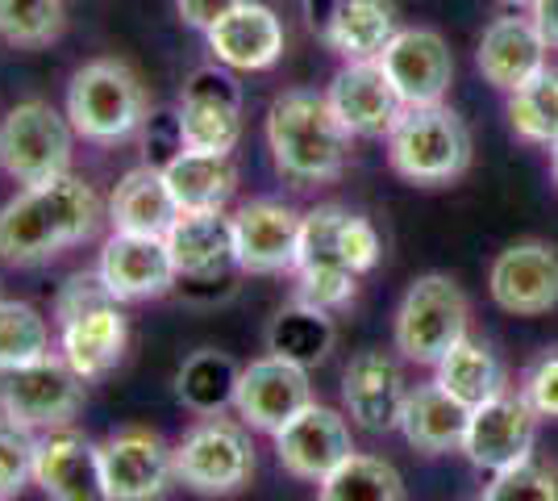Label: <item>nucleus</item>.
<instances>
[{"instance_id": "obj_1", "label": "nucleus", "mask_w": 558, "mask_h": 501, "mask_svg": "<svg viewBox=\"0 0 558 501\" xmlns=\"http://www.w3.org/2000/svg\"><path fill=\"white\" fill-rule=\"evenodd\" d=\"M109 214L100 192L84 176H59L50 184L22 189L0 205V260L13 267H38L80 247L96 235L100 217Z\"/></svg>"}, {"instance_id": "obj_2", "label": "nucleus", "mask_w": 558, "mask_h": 501, "mask_svg": "<svg viewBox=\"0 0 558 501\" xmlns=\"http://www.w3.org/2000/svg\"><path fill=\"white\" fill-rule=\"evenodd\" d=\"M267 151L276 171L296 189L333 184L350 159V134L333 118L326 96L288 88L267 109Z\"/></svg>"}, {"instance_id": "obj_3", "label": "nucleus", "mask_w": 558, "mask_h": 501, "mask_svg": "<svg viewBox=\"0 0 558 501\" xmlns=\"http://www.w3.org/2000/svg\"><path fill=\"white\" fill-rule=\"evenodd\" d=\"M54 318H59V356L84 381H100L121 363L130 343V318L121 301L109 297L96 272L71 276L54 301Z\"/></svg>"}, {"instance_id": "obj_4", "label": "nucleus", "mask_w": 558, "mask_h": 501, "mask_svg": "<svg viewBox=\"0 0 558 501\" xmlns=\"http://www.w3.org/2000/svg\"><path fill=\"white\" fill-rule=\"evenodd\" d=\"M150 114V100L138 72L121 59H93L68 84L71 130L96 146H117L134 139Z\"/></svg>"}, {"instance_id": "obj_5", "label": "nucleus", "mask_w": 558, "mask_h": 501, "mask_svg": "<svg viewBox=\"0 0 558 501\" xmlns=\"http://www.w3.org/2000/svg\"><path fill=\"white\" fill-rule=\"evenodd\" d=\"M388 164L421 189L450 184L471 167V130L450 105L404 109L388 134Z\"/></svg>"}, {"instance_id": "obj_6", "label": "nucleus", "mask_w": 558, "mask_h": 501, "mask_svg": "<svg viewBox=\"0 0 558 501\" xmlns=\"http://www.w3.org/2000/svg\"><path fill=\"white\" fill-rule=\"evenodd\" d=\"M466 326H471V306L459 281L446 272H425L404 288L396 306V351L409 363L438 368V359L466 338Z\"/></svg>"}, {"instance_id": "obj_7", "label": "nucleus", "mask_w": 558, "mask_h": 501, "mask_svg": "<svg viewBox=\"0 0 558 501\" xmlns=\"http://www.w3.org/2000/svg\"><path fill=\"white\" fill-rule=\"evenodd\" d=\"M175 477L196 498H233L255 477V443L242 418L209 414L175 443Z\"/></svg>"}, {"instance_id": "obj_8", "label": "nucleus", "mask_w": 558, "mask_h": 501, "mask_svg": "<svg viewBox=\"0 0 558 501\" xmlns=\"http://www.w3.org/2000/svg\"><path fill=\"white\" fill-rule=\"evenodd\" d=\"M75 130L68 114H59L50 100H22L0 121V167L22 189L50 184L71 171Z\"/></svg>"}, {"instance_id": "obj_9", "label": "nucleus", "mask_w": 558, "mask_h": 501, "mask_svg": "<svg viewBox=\"0 0 558 501\" xmlns=\"http://www.w3.org/2000/svg\"><path fill=\"white\" fill-rule=\"evenodd\" d=\"M84 377L63 356H47L29 368L4 372L0 381V414L17 427L47 434L54 427H71L84 409Z\"/></svg>"}, {"instance_id": "obj_10", "label": "nucleus", "mask_w": 558, "mask_h": 501, "mask_svg": "<svg viewBox=\"0 0 558 501\" xmlns=\"http://www.w3.org/2000/svg\"><path fill=\"white\" fill-rule=\"evenodd\" d=\"M96 448L109 501H167L180 485L175 448L150 427H121Z\"/></svg>"}, {"instance_id": "obj_11", "label": "nucleus", "mask_w": 558, "mask_h": 501, "mask_svg": "<svg viewBox=\"0 0 558 501\" xmlns=\"http://www.w3.org/2000/svg\"><path fill=\"white\" fill-rule=\"evenodd\" d=\"M175 134L184 151L233 155L242 139V88L226 63L196 68L187 75L175 109Z\"/></svg>"}, {"instance_id": "obj_12", "label": "nucleus", "mask_w": 558, "mask_h": 501, "mask_svg": "<svg viewBox=\"0 0 558 501\" xmlns=\"http://www.w3.org/2000/svg\"><path fill=\"white\" fill-rule=\"evenodd\" d=\"M342 214L347 205H317L304 214L301 251H296V297L326 313L347 310L359 293V272L342 255Z\"/></svg>"}, {"instance_id": "obj_13", "label": "nucleus", "mask_w": 558, "mask_h": 501, "mask_svg": "<svg viewBox=\"0 0 558 501\" xmlns=\"http://www.w3.org/2000/svg\"><path fill=\"white\" fill-rule=\"evenodd\" d=\"M537 409L521 397V389H500L484 406L471 409L466 434L459 452L480 468V473H505L512 464L530 460L537 443Z\"/></svg>"}, {"instance_id": "obj_14", "label": "nucleus", "mask_w": 558, "mask_h": 501, "mask_svg": "<svg viewBox=\"0 0 558 501\" xmlns=\"http://www.w3.org/2000/svg\"><path fill=\"white\" fill-rule=\"evenodd\" d=\"M304 406H313V381L308 368L296 359H283L276 351L251 359L238 384H233V414L251 430L276 434L288 418H296Z\"/></svg>"}, {"instance_id": "obj_15", "label": "nucleus", "mask_w": 558, "mask_h": 501, "mask_svg": "<svg viewBox=\"0 0 558 501\" xmlns=\"http://www.w3.org/2000/svg\"><path fill=\"white\" fill-rule=\"evenodd\" d=\"M359 452L354 448V434L342 409L333 406H304L296 418H288L276 430V460L288 477L308 480V485H322V480Z\"/></svg>"}, {"instance_id": "obj_16", "label": "nucleus", "mask_w": 558, "mask_h": 501, "mask_svg": "<svg viewBox=\"0 0 558 501\" xmlns=\"http://www.w3.org/2000/svg\"><path fill=\"white\" fill-rule=\"evenodd\" d=\"M379 68L392 80L404 109L442 105L450 84H454V55H450L442 34L425 29V25L396 29V38L379 55Z\"/></svg>"}, {"instance_id": "obj_17", "label": "nucleus", "mask_w": 558, "mask_h": 501, "mask_svg": "<svg viewBox=\"0 0 558 501\" xmlns=\"http://www.w3.org/2000/svg\"><path fill=\"white\" fill-rule=\"evenodd\" d=\"M492 301L517 318H542L558 306V251L542 239L509 242L488 272Z\"/></svg>"}, {"instance_id": "obj_18", "label": "nucleus", "mask_w": 558, "mask_h": 501, "mask_svg": "<svg viewBox=\"0 0 558 501\" xmlns=\"http://www.w3.org/2000/svg\"><path fill=\"white\" fill-rule=\"evenodd\" d=\"M301 226L304 214L292 205L258 196L246 201L233 214V251H238V272L251 276H279L296 267V251H301Z\"/></svg>"}, {"instance_id": "obj_19", "label": "nucleus", "mask_w": 558, "mask_h": 501, "mask_svg": "<svg viewBox=\"0 0 558 501\" xmlns=\"http://www.w3.org/2000/svg\"><path fill=\"white\" fill-rule=\"evenodd\" d=\"M96 276H100V285L109 288V297L121 301V306L167 297V293L175 288V281H180L175 260H171V251H167V239L121 235V230H113L109 242L100 247Z\"/></svg>"}, {"instance_id": "obj_20", "label": "nucleus", "mask_w": 558, "mask_h": 501, "mask_svg": "<svg viewBox=\"0 0 558 501\" xmlns=\"http://www.w3.org/2000/svg\"><path fill=\"white\" fill-rule=\"evenodd\" d=\"M326 100L350 139H388L400 114H404V100L396 96L392 80L384 75L379 59L347 63L329 80Z\"/></svg>"}, {"instance_id": "obj_21", "label": "nucleus", "mask_w": 558, "mask_h": 501, "mask_svg": "<svg viewBox=\"0 0 558 501\" xmlns=\"http://www.w3.org/2000/svg\"><path fill=\"white\" fill-rule=\"evenodd\" d=\"M34 485L47 501H109L100 480V448L75 427H54L38 434Z\"/></svg>"}, {"instance_id": "obj_22", "label": "nucleus", "mask_w": 558, "mask_h": 501, "mask_svg": "<svg viewBox=\"0 0 558 501\" xmlns=\"http://www.w3.org/2000/svg\"><path fill=\"white\" fill-rule=\"evenodd\" d=\"M404 397H409V384H404L400 363L388 351L367 347L350 359L347 372H342V406L359 430H372V434L400 430Z\"/></svg>"}, {"instance_id": "obj_23", "label": "nucleus", "mask_w": 558, "mask_h": 501, "mask_svg": "<svg viewBox=\"0 0 558 501\" xmlns=\"http://www.w3.org/2000/svg\"><path fill=\"white\" fill-rule=\"evenodd\" d=\"M205 43H209L213 59L226 63L230 72H267L283 59L288 34L271 4L242 0L221 22L205 29Z\"/></svg>"}, {"instance_id": "obj_24", "label": "nucleus", "mask_w": 558, "mask_h": 501, "mask_svg": "<svg viewBox=\"0 0 558 501\" xmlns=\"http://www.w3.org/2000/svg\"><path fill=\"white\" fill-rule=\"evenodd\" d=\"M546 50H550V43L542 38L534 17H496L480 38L475 68L492 88L512 93L546 68Z\"/></svg>"}, {"instance_id": "obj_25", "label": "nucleus", "mask_w": 558, "mask_h": 501, "mask_svg": "<svg viewBox=\"0 0 558 501\" xmlns=\"http://www.w3.org/2000/svg\"><path fill=\"white\" fill-rule=\"evenodd\" d=\"M163 239L171 260H175L180 281H217V276H226V272L238 267L233 217H226V210L180 214Z\"/></svg>"}, {"instance_id": "obj_26", "label": "nucleus", "mask_w": 558, "mask_h": 501, "mask_svg": "<svg viewBox=\"0 0 558 501\" xmlns=\"http://www.w3.org/2000/svg\"><path fill=\"white\" fill-rule=\"evenodd\" d=\"M322 38L347 63L379 59L396 38V4L392 0H333L322 17Z\"/></svg>"}, {"instance_id": "obj_27", "label": "nucleus", "mask_w": 558, "mask_h": 501, "mask_svg": "<svg viewBox=\"0 0 558 501\" xmlns=\"http://www.w3.org/2000/svg\"><path fill=\"white\" fill-rule=\"evenodd\" d=\"M466 418H471V409L459 397H450L438 381H425L417 389H409V397H404L400 434L421 455H446L463 448Z\"/></svg>"}, {"instance_id": "obj_28", "label": "nucleus", "mask_w": 558, "mask_h": 501, "mask_svg": "<svg viewBox=\"0 0 558 501\" xmlns=\"http://www.w3.org/2000/svg\"><path fill=\"white\" fill-rule=\"evenodd\" d=\"M109 222L121 235H150V239H163L171 230V222L180 217L171 192H167L163 167L142 164L130 167L121 180H117L113 196H109Z\"/></svg>"}, {"instance_id": "obj_29", "label": "nucleus", "mask_w": 558, "mask_h": 501, "mask_svg": "<svg viewBox=\"0 0 558 501\" xmlns=\"http://www.w3.org/2000/svg\"><path fill=\"white\" fill-rule=\"evenodd\" d=\"M163 180L180 214H205V210H226V201L238 189V167L230 155H205V151H184L167 159Z\"/></svg>"}, {"instance_id": "obj_30", "label": "nucleus", "mask_w": 558, "mask_h": 501, "mask_svg": "<svg viewBox=\"0 0 558 501\" xmlns=\"http://www.w3.org/2000/svg\"><path fill=\"white\" fill-rule=\"evenodd\" d=\"M434 381L442 384L450 397H459L466 409L484 406L500 389H509V384H505V363H500V356L492 351L488 343L471 338V334H466L459 347H450V351L438 359Z\"/></svg>"}, {"instance_id": "obj_31", "label": "nucleus", "mask_w": 558, "mask_h": 501, "mask_svg": "<svg viewBox=\"0 0 558 501\" xmlns=\"http://www.w3.org/2000/svg\"><path fill=\"white\" fill-rule=\"evenodd\" d=\"M333 313L317 310V306H308V301H292V306H283V310L271 318V326H267V351H276L283 359H296V363H317V359L329 356V347H333Z\"/></svg>"}, {"instance_id": "obj_32", "label": "nucleus", "mask_w": 558, "mask_h": 501, "mask_svg": "<svg viewBox=\"0 0 558 501\" xmlns=\"http://www.w3.org/2000/svg\"><path fill=\"white\" fill-rule=\"evenodd\" d=\"M317 501H409V493L392 460L354 452L317 485Z\"/></svg>"}, {"instance_id": "obj_33", "label": "nucleus", "mask_w": 558, "mask_h": 501, "mask_svg": "<svg viewBox=\"0 0 558 501\" xmlns=\"http://www.w3.org/2000/svg\"><path fill=\"white\" fill-rule=\"evenodd\" d=\"M509 121L517 139L534 146H555L558 143V72L542 68V72L512 88L509 93Z\"/></svg>"}, {"instance_id": "obj_34", "label": "nucleus", "mask_w": 558, "mask_h": 501, "mask_svg": "<svg viewBox=\"0 0 558 501\" xmlns=\"http://www.w3.org/2000/svg\"><path fill=\"white\" fill-rule=\"evenodd\" d=\"M238 363L221 351H196L180 368V397L192 414L209 418V414H221L226 406H233V384H238Z\"/></svg>"}, {"instance_id": "obj_35", "label": "nucleus", "mask_w": 558, "mask_h": 501, "mask_svg": "<svg viewBox=\"0 0 558 501\" xmlns=\"http://www.w3.org/2000/svg\"><path fill=\"white\" fill-rule=\"evenodd\" d=\"M50 356L47 318L25 301H0V372H17Z\"/></svg>"}, {"instance_id": "obj_36", "label": "nucleus", "mask_w": 558, "mask_h": 501, "mask_svg": "<svg viewBox=\"0 0 558 501\" xmlns=\"http://www.w3.org/2000/svg\"><path fill=\"white\" fill-rule=\"evenodd\" d=\"M63 25H68L63 0H0V38L9 47H50L59 43Z\"/></svg>"}, {"instance_id": "obj_37", "label": "nucleus", "mask_w": 558, "mask_h": 501, "mask_svg": "<svg viewBox=\"0 0 558 501\" xmlns=\"http://www.w3.org/2000/svg\"><path fill=\"white\" fill-rule=\"evenodd\" d=\"M484 501H558V468L530 455L505 473H492Z\"/></svg>"}, {"instance_id": "obj_38", "label": "nucleus", "mask_w": 558, "mask_h": 501, "mask_svg": "<svg viewBox=\"0 0 558 501\" xmlns=\"http://www.w3.org/2000/svg\"><path fill=\"white\" fill-rule=\"evenodd\" d=\"M34 452H38V434L0 414V501L25 493V485L34 480Z\"/></svg>"}, {"instance_id": "obj_39", "label": "nucleus", "mask_w": 558, "mask_h": 501, "mask_svg": "<svg viewBox=\"0 0 558 501\" xmlns=\"http://www.w3.org/2000/svg\"><path fill=\"white\" fill-rule=\"evenodd\" d=\"M521 397L537 409V418L558 422V347L555 351H542V356L525 368V377H521Z\"/></svg>"}, {"instance_id": "obj_40", "label": "nucleus", "mask_w": 558, "mask_h": 501, "mask_svg": "<svg viewBox=\"0 0 558 501\" xmlns=\"http://www.w3.org/2000/svg\"><path fill=\"white\" fill-rule=\"evenodd\" d=\"M338 242H342V255L347 263L359 272V276H367L379 255H384V242H379V230H375L372 222L363 214H342V230H338Z\"/></svg>"}, {"instance_id": "obj_41", "label": "nucleus", "mask_w": 558, "mask_h": 501, "mask_svg": "<svg viewBox=\"0 0 558 501\" xmlns=\"http://www.w3.org/2000/svg\"><path fill=\"white\" fill-rule=\"evenodd\" d=\"M242 0H175V9H180V22L187 25V29H209V25H217L230 9H238Z\"/></svg>"}, {"instance_id": "obj_42", "label": "nucleus", "mask_w": 558, "mask_h": 501, "mask_svg": "<svg viewBox=\"0 0 558 501\" xmlns=\"http://www.w3.org/2000/svg\"><path fill=\"white\" fill-rule=\"evenodd\" d=\"M534 25L542 29V38L550 43V50H558V0H537Z\"/></svg>"}, {"instance_id": "obj_43", "label": "nucleus", "mask_w": 558, "mask_h": 501, "mask_svg": "<svg viewBox=\"0 0 558 501\" xmlns=\"http://www.w3.org/2000/svg\"><path fill=\"white\" fill-rule=\"evenodd\" d=\"M500 4H509V9H534L537 0H500Z\"/></svg>"}, {"instance_id": "obj_44", "label": "nucleus", "mask_w": 558, "mask_h": 501, "mask_svg": "<svg viewBox=\"0 0 558 501\" xmlns=\"http://www.w3.org/2000/svg\"><path fill=\"white\" fill-rule=\"evenodd\" d=\"M550 171H555V184H558V143L550 146Z\"/></svg>"}, {"instance_id": "obj_45", "label": "nucleus", "mask_w": 558, "mask_h": 501, "mask_svg": "<svg viewBox=\"0 0 558 501\" xmlns=\"http://www.w3.org/2000/svg\"><path fill=\"white\" fill-rule=\"evenodd\" d=\"M475 501H484V498H475Z\"/></svg>"}]
</instances>
